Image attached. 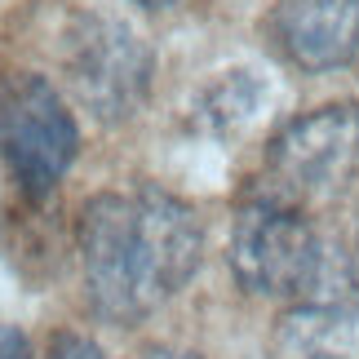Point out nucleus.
<instances>
[{
  "label": "nucleus",
  "mask_w": 359,
  "mask_h": 359,
  "mask_svg": "<svg viewBox=\"0 0 359 359\" xmlns=\"http://www.w3.org/2000/svg\"><path fill=\"white\" fill-rule=\"evenodd\" d=\"M76 253L85 297L107 324H137L200 271V213L173 191H98L80 204Z\"/></svg>",
  "instance_id": "obj_1"
},
{
  "label": "nucleus",
  "mask_w": 359,
  "mask_h": 359,
  "mask_svg": "<svg viewBox=\"0 0 359 359\" xmlns=\"http://www.w3.org/2000/svg\"><path fill=\"white\" fill-rule=\"evenodd\" d=\"M151 45L111 13H76L62 32V76L98 124H124L151 93Z\"/></svg>",
  "instance_id": "obj_2"
},
{
  "label": "nucleus",
  "mask_w": 359,
  "mask_h": 359,
  "mask_svg": "<svg viewBox=\"0 0 359 359\" xmlns=\"http://www.w3.org/2000/svg\"><path fill=\"white\" fill-rule=\"evenodd\" d=\"M80 129L45 76L22 72L0 85V156L32 204L49 200L76 164Z\"/></svg>",
  "instance_id": "obj_3"
},
{
  "label": "nucleus",
  "mask_w": 359,
  "mask_h": 359,
  "mask_svg": "<svg viewBox=\"0 0 359 359\" xmlns=\"http://www.w3.org/2000/svg\"><path fill=\"white\" fill-rule=\"evenodd\" d=\"M359 169V102H328L288 120L266 142V191L257 196L306 204L328 200Z\"/></svg>",
  "instance_id": "obj_4"
},
{
  "label": "nucleus",
  "mask_w": 359,
  "mask_h": 359,
  "mask_svg": "<svg viewBox=\"0 0 359 359\" xmlns=\"http://www.w3.org/2000/svg\"><path fill=\"white\" fill-rule=\"evenodd\" d=\"M266 36L297 72H341L359 53V0H280Z\"/></svg>",
  "instance_id": "obj_5"
},
{
  "label": "nucleus",
  "mask_w": 359,
  "mask_h": 359,
  "mask_svg": "<svg viewBox=\"0 0 359 359\" xmlns=\"http://www.w3.org/2000/svg\"><path fill=\"white\" fill-rule=\"evenodd\" d=\"M262 107V80L253 72H222L213 85H204L196 98V124L209 133H236L240 124H248Z\"/></svg>",
  "instance_id": "obj_6"
},
{
  "label": "nucleus",
  "mask_w": 359,
  "mask_h": 359,
  "mask_svg": "<svg viewBox=\"0 0 359 359\" xmlns=\"http://www.w3.org/2000/svg\"><path fill=\"white\" fill-rule=\"evenodd\" d=\"M45 359H102V351H98V341H89L85 333H58L49 341Z\"/></svg>",
  "instance_id": "obj_7"
},
{
  "label": "nucleus",
  "mask_w": 359,
  "mask_h": 359,
  "mask_svg": "<svg viewBox=\"0 0 359 359\" xmlns=\"http://www.w3.org/2000/svg\"><path fill=\"white\" fill-rule=\"evenodd\" d=\"M0 359H32V346L13 324H0Z\"/></svg>",
  "instance_id": "obj_8"
},
{
  "label": "nucleus",
  "mask_w": 359,
  "mask_h": 359,
  "mask_svg": "<svg viewBox=\"0 0 359 359\" xmlns=\"http://www.w3.org/2000/svg\"><path fill=\"white\" fill-rule=\"evenodd\" d=\"M142 359H200V355H191V351H173V346H151V351H142Z\"/></svg>",
  "instance_id": "obj_9"
},
{
  "label": "nucleus",
  "mask_w": 359,
  "mask_h": 359,
  "mask_svg": "<svg viewBox=\"0 0 359 359\" xmlns=\"http://www.w3.org/2000/svg\"><path fill=\"white\" fill-rule=\"evenodd\" d=\"M137 9H169V5H177V0H133Z\"/></svg>",
  "instance_id": "obj_10"
},
{
  "label": "nucleus",
  "mask_w": 359,
  "mask_h": 359,
  "mask_svg": "<svg viewBox=\"0 0 359 359\" xmlns=\"http://www.w3.org/2000/svg\"><path fill=\"white\" fill-rule=\"evenodd\" d=\"M311 359H337V355H328V351H320V355H311Z\"/></svg>",
  "instance_id": "obj_11"
}]
</instances>
